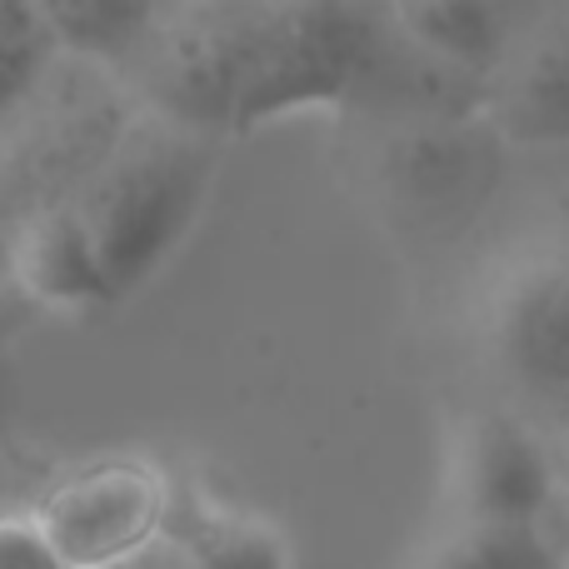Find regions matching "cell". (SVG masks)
<instances>
[{"label":"cell","mask_w":569,"mask_h":569,"mask_svg":"<svg viewBox=\"0 0 569 569\" xmlns=\"http://www.w3.org/2000/svg\"><path fill=\"white\" fill-rule=\"evenodd\" d=\"M410 569H569V555L550 530L530 525L440 520V530L415 550Z\"/></svg>","instance_id":"cell-12"},{"label":"cell","mask_w":569,"mask_h":569,"mask_svg":"<svg viewBox=\"0 0 569 569\" xmlns=\"http://www.w3.org/2000/svg\"><path fill=\"white\" fill-rule=\"evenodd\" d=\"M126 569H295V560L270 520L176 485L166 535Z\"/></svg>","instance_id":"cell-8"},{"label":"cell","mask_w":569,"mask_h":569,"mask_svg":"<svg viewBox=\"0 0 569 569\" xmlns=\"http://www.w3.org/2000/svg\"><path fill=\"white\" fill-rule=\"evenodd\" d=\"M0 569H66L30 505L0 510Z\"/></svg>","instance_id":"cell-14"},{"label":"cell","mask_w":569,"mask_h":569,"mask_svg":"<svg viewBox=\"0 0 569 569\" xmlns=\"http://www.w3.org/2000/svg\"><path fill=\"white\" fill-rule=\"evenodd\" d=\"M495 150H500V136L485 120L390 126V136L380 146V166L400 200H415L425 210H445L480 196Z\"/></svg>","instance_id":"cell-9"},{"label":"cell","mask_w":569,"mask_h":569,"mask_svg":"<svg viewBox=\"0 0 569 569\" xmlns=\"http://www.w3.org/2000/svg\"><path fill=\"white\" fill-rule=\"evenodd\" d=\"M36 310L0 280V410L10 405V390H16V350H20V335L30 330Z\"/></svg>","instance_id":"cell-15"},{"label":"cell","mask_w":569,"mask_h":569,"mask_svg":"<svg viewBox=\"0 0 569 569\" xmlns=\"http://www.w3.org/2000/svg\"><path fill=\"white\" fill-rule=\"evenodd\" d=\"M485 350L520 390L569 400V246L515 256L485 295Z\"/></svg>","instance_id":"cell-6"},{"label":"cell","mask_w":569,"mask_h":569,"mask_svg":"<svg viewBox=\"0 0 569 569\" xmlns=\"http://www.w3.org/2000/svg\"><path fill=\"white\" fill-rule=\"evenodd\" d=\"M156 10L160 6L150 0H40L60 56H76L86 70H106V76H120L136 60L156 26Z\"/></svg>","instance_id":"cell-11"},{"label":"cell","mask_w":569,"mask_h":569,"mask_svg":"<svg viewBox=\"0 0 569 569\" xmlns=\"http://www.w3.org/2000/svg\"><path fill=\"white\" fill-rule=\"evenodd\" d=\"M485 126L515 146H569V20L520 30L490 76Z\"/></svg>","instance_id":"cell-7"},{"label":"cell","mask_w":569,"mask_h":569,"mask_svg":"<svg viewBox=\"0 0 569 569\" xmlns=\"http://www.w3.org/2000/svg\"><path fill=\"white\" fill-rule=\"evenodd\" d=\"M176 480L146 455H96L30 500L66 569H126L166 535Z\"/></svg>","instance_id":"cell-4"},{"label":"cell","mask_w":569,"mask_h":569,"mask_svg":"<svg viewBox=\"0 0 569 569\" xmlns=\"http://www.w3.org/2000/svg\"><path fill=\"white\" fill-rule=\"evenodd\" d=\"M256 36L260 0L160 6L146 46L116 80L136 96L140 110L220 146L226 136H236Z\"/></svg>","instance_id":"cell-2"},{"label":"cell","mask_w":569,"mask_h":569,"mask_svg":"<svg viewBox=\"0 0 569 569\" xmlns=\"http://www.w3.org/2000/svg\"><path fill=\"white\" fill-rule=\"evenodd\" d=\"M395 26L440 66L460 70L470 80H485L505 66L510 46L520 40V26L505 6H480V0H425V6H390Z\"/></svg>","instance_id":"cell-10"},{"label":"cell","mask_w":569,"mask_h":569,"mask_svg":"<svg viewBox=\"0 0 569 569\" xmlns=\"http://www.w3.org/2000/svg\"><path fill=\"white\" fill-rule=\"evenodd\" d=\"M56 66H60V50L50 40L40 6L0 0V146L40 106Z\"/></svg>","instance_id":"cell-13"},{"label":"cell","mask_w":569,"mask_h":569,"mask_svg":"<svg viewBox=\"0 0 569 569\" xmlns=\"http://www.w3.org/2000/svg\"><path fill=\"white\" fill-rule=\"evenodd\" d=\"M380 26V6L350 0H260V36L250 56L246 96L236 110V136L300 116V110H335L345 116L355 100L365 50Z\"/></svg>","instance_id":"cell-3"},{"label":"cell","mask_w":569,"mask_h":569,"mask_svg":"<svg viewBox=\"0 0 569 569\" xmlns=\"http://www.w3.org/2000/svg\"><path fill=\"white\" fill-rule=\"evenodd\" d=\"M216 140L136 110L116 146L66 196H56L76 236L86 240L106 305L130 300L186 246L216 180Z\"/></svg>","instance_id":"cell-1"},{"label":"cell","mask_w":569,"mask_h":569,"mask_svg":"<svg viewBox=\"0 0 569 569\" xmlns=\"http://www.w3.org/2000/svg\"><path fill=\"white\" fill-rule=\"evenodd\" d=\"M440 500L445 520L545 530L560 500V470L525 420L510 410H475L450 435Z\"/></svg>","instance_id":"cell-5"}]
</instances>
